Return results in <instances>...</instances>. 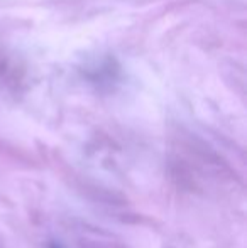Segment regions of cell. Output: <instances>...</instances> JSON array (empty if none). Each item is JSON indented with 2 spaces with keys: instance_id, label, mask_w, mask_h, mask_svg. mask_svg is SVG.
<instances>
[{
  "instance_id": "obj_1",
  "label": "cell",
  "mask_w": 247,
  "mask_h": 248,
  "mask_svg": "<svg viewBox=\"0 0 247 248\" xmlns=\"http://www.w3.org/2000/svg\"><path fill=\"white\" fill-rule=\"evenodd\" d=\"M49 248H60V247H58V245H54V243H51Z\"/></svg>"
}]
</instances>
